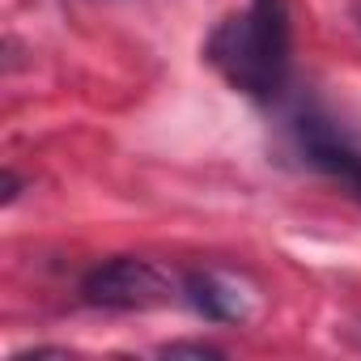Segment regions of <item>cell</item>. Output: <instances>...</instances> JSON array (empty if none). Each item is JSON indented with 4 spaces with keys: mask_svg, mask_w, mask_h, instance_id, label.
<instances>
[{
    "mask_svg": "<svg viewBox=\"0 0 361 361\" xmlns=\"http://www.w3.org/2000/svg\"><path fill=\"white\" fill-rule=\"evenodd\" d=\"M209 60L251 98H276L289 73V9L285 0H251L209 39Z\"/></svg>",
    "mask_w": 361,
    "mask_h": 361,
    "instance_id": "6da1fadb",
    "label": "cell"
},
{
    "mask_svg": "<svg viewBox=\"0 0 361 361\" xmlns=\"http://www.w3.org/2000/svg\"><path fill=\"white\" fill-rule=\"evenodd\" d=\"M298 140H302L306 157H310L319 170H327L331 178L348 183V188L361 196V153H357L336 128H327V119L302 115V119H298Z\"/></svg>",
    "mask_w": 361,
    "mask_h": 361,
    "instance_id": "3957f363",
    "label": "cell"
},
{
    "mask_svg": "<svg viewBox=\"0 0 361 361\" xmlns=\"http://www.w3.org/2000/svg\"><path fill=\"white\" fill-rule=\"evenodd\" d=\"M183 289H188V302H192L204 319H217V323L243 319V298H238V289L226 285L221 276H213V272H192V276L183 281Z\"/></svg>",
    "mask_w": 361,
    "mask_h": 361,
    "instance_id": "277c9868",
    "label": "cell"
},
{
    "mask_svg": "<svg viewBox=\"0 0 361 361\" xmlns=\"http://www.w3.org/2000/svg\"><path fill=\"white\" fill-rule=\"evenodd\" d=\"M81 293H85V302L106 306V310H145V306H161L170 298V281L149 259L123 255V259L98 264L81 281Z\"/></svg>",
    "mask_w": 361,
    "mask_h": 361,
    "instance_id": "7a4b0ae2",
    "label": "cell"
},
{
    "mask_svg": "<svg viewBox=\"0 0 361 361\" xmlns=\"http://www.w3.org/2000/svg\"><path fill=\"white\" fill-rule=\"evenodd\" d=\"M161 353H166V357H221V348H213V344H188V340L166 344Z\"/></svg>",
    "mask_w": 361,
    "mask_h": 361,
    "instance_id": "5b68a950",
    "label": "cell"
}]
</instances>
